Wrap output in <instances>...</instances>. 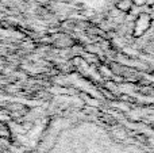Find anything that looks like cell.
Returning <instances> with one entry per match:
<instances>
[{"label": "cell", "instance_id": "cell-3", "mask_svg": "<svg viewBox=\"0 0 154 153\" xmlns=\"http://www.w3.org/2000/svg\"><path fill=\"white\" fill-rule=\"evenodd\" d=\"M133 2V4L135 5H145L146 4V0H131Z\"/></svg>", "mask_w": 154, "mask_h": 153}, {"label": "cell", "instance_id": "cell-1", "mask_svg": "<svg viewBox=\"0 0 154 153\" xmlns=\"http://www.w3.org/2000/svg\"><path fill=\"white\" fill-rule=\"evenodd\" d=\"M152 20L153 18L149 15V14H141V15L137 18L135 20V35H141L152 26Z\"/></svg>", "mask_w": 154, "mask_h": 153}, {"label": "cell", "instance_id": "cell-2", "mask_svg": "<svg viewBox=\"0 0 154 153\" xmlns=\"http://www.w3.org/2000/svg\"><path fill=\"white\" fill-rule=\"evenodd\" d=\"M133 2L131 0H119V2L116 3V8L119 11H122V12H128V11L133 8Z\"/></svg>", "mask_w": 154, "mask_h": 153}]
</instances>
